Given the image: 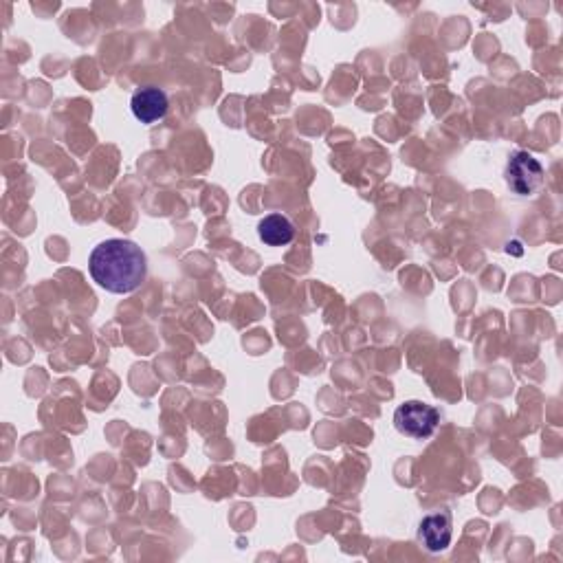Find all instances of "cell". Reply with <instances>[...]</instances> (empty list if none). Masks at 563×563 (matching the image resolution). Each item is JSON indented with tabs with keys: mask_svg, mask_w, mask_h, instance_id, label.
I'll return each instance as SVG.
<instances>
[{
	"mask_svg": "<svg viewBox=\"0 0 563 563\" xmlns=\"http://www.w3.org/2000/svg\"><path fill=\"white\" fill-rule=\"evenodd\" d=\"M88 271L93 280L108 293L128 295L137 291L146 280V253L135 242L124 238H110L99 242L88 258Z\"/></svg>",
	"mask_w": 563,
	"mask_h": 563,
	"instance_id": "1",
	"label": "cell"
},
{
	"mask_svg": "<svg viewBox=\"0 0 563 563\" xmlns=\"http://www.w3.org/2000/svg\"><path fill=\"white\" fill-rule=\"evenodd\" d=\"M440 423V412L423 401H407L394 412V425L401 434L423 440L429 438Z\"/></svg>",
	"mask_w": 563,
	"mask_h": 563,
	"instance_id": "2",
	"label": "cell"
},
{
	"mask_svg": "<svg viewBox=\"0 0 563 563\" xmlns=\"http://www.w3.org/2000/svg\"><path fill=\"white\" fill-rule=\"evenodd\" d=\"M506 181L509 187L520 196H531L544 185V168L531 152L517 150L511 154L506 165Z\"/></svg>",
	"mask_w": 563,
	"mask_h": 563,
	"instance_id": "3",
	"label": "cell"
},
{
	"mask_svg": "<svg viewBox=\"0 0 563 563\" xmlns=\"http://www.w3.org/2000/svg\"><path fill=\"white\" fill-rule=\"evenodd\" d=\"M132 115H135L141 124H157L165 115H168L170 99L168 93L159 86H143L139 91H135L130 99Z\"/></svg>",
	"mask_w": 563,
	"mask_h": 563,
	"instance_id": "4",
	"label": "cell"
},
{
	"mask_svg": "<svg viewBox=\"0 0 563 563\" xmlns=\"http://www.w3.org/2000/svg\"><path fill=\"white\" fill-rule=\"evenodd\" d=\"M421 542L429 553H440L451 544V535H454V524H451V513H434L427 515L421 522Z\"/></svg>",
	"mask_w": 563,
	"mask_h": 563,
	"instance_id": "5",
	"label": "cell"
},
{
	"mask_svg": "<svg viewBox=\"0 0 563 563\" xmlns=\"http://www.w3.org/2000/svg\"><path fill=\"white\" fill-rule=\"evenodd\" d=\"M258 236L269 247H286L295 238V225L284 214H269L260 220Z\"/></svg>",
	"mask_w": 563,
	"mask_h": 563,
	"instance_id": "6",
	"label": "cell"
}]
</instances>
